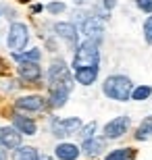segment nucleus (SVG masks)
<instances>
[{
	"label": "nucleus",
	"mask_w": 152,
	"mask_h": 160,
	"mask_svg": "<svg viewBox=\"0 0 152 160\" xmlns=\"http://www.w3.org/2000/svg\"><path fill=\"white\" fill-rule=\"evenodd\" d=\"M69 96H71V92L56 88V89H50V96H48V100H46V102H48V106L52 108V110H59V108H63L65 104H67Z\"/></svg>",
	"instance_id": "dca6fc26"
},
{
	"label": "nucleus",
	"mask_w": 152,
	"mask_h": 160,
	"mask_svg": "<svg viewBox=\"0 0 152 160\" xmlns=\"http://www.w3.org/2000/svg\"><path fill=\"white\" fill-rule=\"evenodd\" d=\"M42 11H44V6H42V4H34V6H31V12H34V15H35V12H42Z\"/></svg>",
	"instance_id": "c85d7f7f"
},
{
	"label": "nucleus",
	"mask_w": 152,
	"mask_h": 160,
	"mask_svg": "<svg viewBox=\"0 0 152 160\" xmlns=\"http://www.w3.org/2000/svg\"><path fill=\"white\" fill-rule=\"evenodd\" d=\"M11 121H13V127H15L21 135L34 137L35 133H38V123H35L31 117H25V114H21V112H15L11 117Z\"/></svg>",
	"instance_id": "9b49d317"
},
{
	"label": "nucleus",
	"mask_w": 152,
	"mask_h": 160,
	"mask_svg": "<svg viewBox=\"0 0 152 160\" xmlns=\"http://www.w3.org/2000/svg\"><path fill=\"white\" fill-rule=\"evenodd\" d=\"M11 56L17 62H40L42 50L40 48H29V50H21V52H11Z\"/></svg>",
	"instance_id": "a211bd4d"
},
{
	"label": "nucleus",
	"mask_w": 152,
	"mask_h": 160,
	"mask_svg": "<svg viewBox=\"0 0 152 160\" xmlns=\"http://www.w3.org/2000/svg\"><path fill=\"white\" fill-rule=\"evenodd\" d=\"M48 102L44 96L40 94H27V96H19L15 100V108L19 112H42L46 110Z\"/></svg>",
	"instance_id": "1a4fd4ad"
},
{
	"label": "nucleus",
	"mask_w": 152,
	"mask_h": 160,
	"mask_svg": "<svg viewBox=\"0 0 152 160\" xmlns=\"http://www.w3.org/2000/svg\"><path fill=\"white\" fill-rule=\"evenodd\" d=\"M129 127H131V119H129L127 114H119V117L111 119L104 127H102V137H104L106 142L121 139V137L129 131Z\"/></svg>",
	"instance_id": "0eeeda50"
},
{
	"label": "nucleus",
	"mask_w": 152,
	"mask_h": 160,
	"mask_svg": "<svg viewBox=\"0 0 152 160\" xmlns=\"http://www.w3.org/2000/svg\"><path fill=\"white\" fill-rule=\"evenodd\" d=\"M134 137L138 139V142H148V139L152 137V114H148L146 119L138 125V129H135Z\"/></svg>",
	"instance_id": "aec40b11"
},
{
	"label": "nucleus",
	"mask_w": 152,
	"mask_h": 160,
	"mask_svg": "<svg viewBox=\"0 0 152 160\" xmlns=\"http://www.w3.org/2000/svg\"><path fill=\"white\" fill-rule=\"evenodd\" d=\"M150 96H152V85L144 83V85H134L129 100H134V102H146Z\"/></svg>",
	"instance_id": "412c9836"
},
{
	"label": "nucleus",
	"mask_w": 152,
	"mask_h": 160,
	"mask_svg": "<svg viewBox=\"0 0 152 160\" xmlns=\"http://www.w3.org/2000/svg\"><path fill=\"white\" fill-rule=\"evenodd\" d=\"M13 160H42L40 150L34 148V146H19V148L13 150Z\"/></svg>",
	"instance_id": "f3484780"
},
{
	"label": "nucleus",
	"mask_w": 152,
	"mask_h": 160,
	"mask_svg": "<svg viewBox=\"0 0 152 160\" xmlns=\"http://www.w3.org/2000/svg\"><path fill=\"white\" fill-rule=\"evenodd\" d=\"M75 2V6H88V4H92V0H73Z\"/></svg>",
	"instance_id": "cd10ccee"
},
{
	"label": "nucleus",
	"mask_w": 152,
	"mask_h": 160,
	"mask_svg": "<svg viewBox=\"0 0 152 160\" xmlns=\"http://www.w3.org/2000/svg\"><path fill=\"white\" fill-rule=\"evenodd\" d=\"M81 119L79 117H67V119H52L50 121V133L56 139H65L69 135H75L79 127H81Z\"/></svg>",
	"instance_id": "423d86ee"
},
{
	"label": "nucleus",
	"mask_w": 152,
	"mask_h": 160,
	"mask_svg": "<svg viewBox=\"0 0 152 160\" xmlns=\"http://www.w3.org/2000/svg\"><path fill=\"white\" fill-rule=\"evenodd\" d=\"M100 6H102L106 12H111L113 8L117 6V0H102V2H100Z\"/></svg>",
	"instance_id": "a878e982"
},
{
	"label": "nucleus",
	"mask_w": 152,
	"mask_h": 160,
	"mask_svg": "<svg viewBox=\"0 0 152 160\" xmlns=\"http://www.w3.org/2000/svg\"><path fill=\"white\" fill-rule=\"evenodd\" d=\"M67 89L73 92L75 88V79L71 73V67L67 65L65 58H52L50 67H48V89Z\"/></svg>",
	"instance_id": "7ed1b4c3"
},
{
	"label": "nucleus",
	"mask_w": 152,
	"mask_h": 160,
	"mask_svg": "<svg viewBox=\"0 0 152 160\" xmlns=\"http://www.w3.org/2000/svg\"><path fill=\"white\" fill-rule=\"evenodd\" d=\"M135 6H138V11L152 15V0H135Z\"/></svg>",
	"instance_id": "393cba45"
},
{
	"label": "nucleus",
	"mask_w": 152,
	"mask_h": 160,
	"mask_svg": "<svg viewBox=\"0 0 152 160\" xmlns=\"http://www.w3.org/2000/svg\"><path fill=\"white\" fill-rule=\"evenodd\" d=\"M106 21L102 17H98L94 11H90V17L83 21L77 29L81 33L83 38H88V40H96V42H102L104 40V29H106Z\"/></svg>",
	"instance_id": "39448f33"
},
{
	"label": "nucleus",
	"mask_w": 152,
	"mask_h": 160,
	"mask_svg": "<svg viewBox=\"0 0 152 160\" xmlns=\"http://www.w3.org/2000/svg\"><path fill=\"white\" fill-rule=\"evenodd\" d=\"M96 129H98V123H96V121H90V123H86V125L79 127L77 135L81 137V142H83V139H90V137L96 135Z\"/></svg>",
	"instance_id": "4be33fe9"
},
{
	"label": "nucleus",
	"mask_w": 152,
	"mask_h": 160,
	"mask_svg": "<svg viewBox=\"0 0 152 160\" xmlns=\"http://www.w3.org/2000/svg\"><path fill=\"white\" fill-rule=\"evenodd\" d=\"M142 36H144V42L148 46H152V15H148L142 23Z\"/></svg>",
	"instance_id": "b1692460"
},
{
	"label": "nucleus",
	"mask_w": 152,
	"mask_h": 160,
	"mask_svg": "<svg viewBox=\"0 0 152 160\" xmlns=\"http://www.w3.org/2000/svg\"><path fill=\"white\" fill-rule=\"evenodd\" d=\"M6 8H8V6H6L4 2H0V19H2V17L6 15Z\"/></svg>",
	"instance_id": "c756f323"
},
{
	"label": "nucleus",
	"mask_w": 152,
	"mask_h": 160,
	"mask_svg": "<svg viewBox=\"0 0 152 160\" xmlns=\"http://www.w3.org/2000/svg\"><path fill=\"white\" fill-rule=\"evenodd\" d=\"M0 160H8V150L0 143Z\"/></svg>",
	"instance_id": "bb28decb"
},
{
	"label": "nucleus",
	"mask_w": 152,
	"mask_h": 160,
	"mask_svg": "<svg viewBox=\"0 0 152 160\" xmlns=\"http://www.w3.org/2000/svg\"><path fill=\"white\" fill-rule=\"evenodd\" d=\"M29 44V27L23 21H13L6 31V46L11 52H21Z\"/></svg>",
	"instance_id": "20e7f679"
},
{
	"label": "nucleus",
	"mask_w": 152,
	"mask_h": 160,
	"mask_svg": "<svg viewBox=\"0 0 152 160\" xmlns=\"http://www.w3.org/2000/svg\"><path fill=\"white\" fill-rule=\"evenodd\" d=\"M17 75H19V81L23 83H38L44 77V71H42L40 62H19Z\"/></svg>",
	"instance_id": "9d476101"
},
{
	"label": "nucleus",
	"mask_w": 152,
	"mask_h": 160,
	"mask_svg": "<svg viewBox=\"0 0 152 160\" xmlns=\"http://www.w3.org/2000/svg\"><path fill=\"white\" fill-rule=\"evenodd\" d=\"M100 44L102 42L83 38L73 50L71 69L75 71V69H81V67H100Z\"/></svg>",
	"instance_id": "f257e3e1"
},
{
	"label": "nucleus",
	"mask_w": 152,
	"mask_h": 160,
	"mask_svg": "<svg viewBox=\"0 0 152 160\" xmlns=\"http://www.w3.org/2000/svg\"><path fill=\"white\" fill-rule=\"evenodd\" d=\"M98 75H100V67H81V69L73 71V79L79 85H83V88L94 85V83L98 81Z\"/></svg>",
	"instance_id": "ddd939ff"
},
{
	"label": "nucleus",
	"mask_w": 152,
	"mask_h": 160,
	"mask_svg": "<svg viewBox=\"0 0 152 160\" xmlns=\"http://www.w3.org/2000/svg\"><path fill=\"white\" fill-rule=\"evenodd\" d=\"M135 158H138V150L129 148V146H125V148H115L104 156V160H135Z\"/></svg>",
	"instance_id": "6ab92c4d"
},
{
	"label": "nucleus",
	"mask_w": 152,
	"mask_h": 160,
	"mask_svg": "<svg viewBox=\"0 0 152 160\" xmlns=\"http://www.w3.org/2000/svg\"><path fill=\"white\" fill-rule=\"evenodd\" d=\"M52 31H54V38L63 40L71 50H75V46L79 44V29L71 21H56V23H52Z\"/></svg>",
	"instance_id": "6e6552de"
},
{
	"label": "nucleus",
	"mask_w": 152,
	"mask_h": 160,
	"mask_svg": "<svg viewBox=\"0 0 152 160\" xmlns=\"http://www.w3.org/2000/svg\"><path fill=\"white\" fill-rule=\"evenodd\" d=\"M17 2H21V4H29L31 0H17Z\"/></svg>",
	"instance_id": "2f4dec72"
},
{
	"label": "nucleus",
	"mask_w": 152,
	"mask_h": 160,
	"mask_svg": "<svg viewBox=\"0 0 152 160\" xmlns=\"http://www.w3.org/2000/svg\"><path fill=\"white\" fill-rule=\"evenodd\" d=\"M21 142H23V135H21L13 125H4V127H0V143H2L6 150L19 148Z\"/></svg>",
	"instance_id": "f8f14e48"
},
{
	"label": "nucleus",
	"mask_w": 152,
	"mask_h": 160,
	"mask_svg": "<svg viewBox=\"0 0 152 160\" xmlns=\"http://www.w3.org/2000/svg\"><path fill=\"white\" fill-rule=\"evenodd\" d=\"M44 8H46L52 17H59V15H63V12L67 11V4H65V2H60V0H52V2H48Z\"/></svg>",
	"instance_id": "5701e85b"
},
{
	"label": "nucleus",
	"mask_w": 152,
	"mask_h": 160,
	"mask_svg": "<svg viewBox=\"0 0 152 160\" xmlns=\"http://www.w3.org/2000/svg\"><path fill=\"white\" fill-rule=\"evenodd\" d=\"M131 89H134V81L123 73H113L102 81V94L113 102H129Z\"/></svg>",
	"instance_id": "f03ea898"
},
{
	"label": "nucleus",
	"mask_w": 152,
	"mask_h": 160,
	"mask_svg": "<svg viewBox=\"0 0 152 160\" xmlns=\"http://www.w3.org/2000/svg\"><path fill=\"white\" fill-rule=\"evenodd\" d=\"M79 148H81V154L83 156H88V158H96V156H100V154H102V150L106 148V139H104V137L94 135V137H90V139H83Z\"/></svg>",
	"instance_id": "2eb2a0df"
},
{
	"label": "nucleus",
	"mask_w": 152,
	"mask_h": 160,
	"mask_svg": "<svg viewBox=\"0 0 152 160\" xmlns=\"http://www.w3.org/2000/svg\"><path fill=\"white\" fill-rule=\"evenodd\" d=\"M81 156V148L73 142H60L54 148V158L56 160H77Z\"/></svg>",
	"instance_id": "4468645a"
},
{
	"label": "nucleus",
	"mask_w": 152,
	"mask_h": 160,
	"mask_svg": "<svg viewBox=\"0 0 152 160\" xmlns=\"http://www.w3.org/2000/svg\"><path fill=\"white\" fill-rule=\"evenodd\" d=\"M6 73V62H4V58H0V75H4Z\"/></svg>",
	"instance_id": "7c9ffc66"
}]
</instances>
